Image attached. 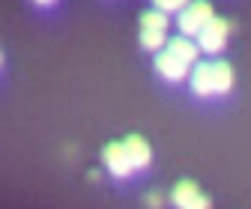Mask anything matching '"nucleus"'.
<instances>
[{
    "label": "nucleus",
    "instance_id": "f257e3e1",
    "mask_svg": "<svg viewBox=\"0 0 251 209\" xmlns=\"http://www.w3.org/2000/svg\"><path fill=\"white\" fill-rule=\"evenodd\" d=\"M215 18L212 12V3H206V0H195V3H188L182 12H179V36L185 39H198V33Z\"/></svg>",
    "mask_w": 251,
    "mask_h": 209
},
{
    "label": "nucleus",
    "instance_id": "f03ea898",
    "mask_svg": "<svg viewBox=\"0 0 251 209\" xmlns=\"http://www.w3.org/2000/svg\"><path fill=\"white\" fill-rule=\"evenodd\" d=\"M227 36H230V21L225 18H212L201 33H198V48L203 54H218L225 45H227Z\"/></svg>",
    "mask_w": 251,
    "mask_h": 209
},
{
    "label": "nucleus",
    "instance_id": "7ed1b4c3",
    "mask_svg": "<svg viewBox=\"0 0 251 209\" xmlns=\"http://www.w3.org/2000/svg\"><path fill=\"white\" fill-rule=\"evenodd\" d=\"M171 200L176 209H209V197L201 194V188L192 183V179H182V183L174 186Z\"/></svg>",
    "mask_w": 251,
    "mask_h": 209
},
{
    "label": "nucleus",
    "instance_id": "20e7f679",
    "mask_svg": "<svg viewBox=\"0 0 251 209\" xmlns=\"http://www.w3.org/2000/svg\"><path fill=\"white\" fill-rule=\"evenodd\" d=\"M102 162H105V167L114 173V176H129L132 170H135V164H132V159H129V153H126V146L123 143H108L105 146V153H102Z\"/></svg>",
    "mask_w": 251,
    "mask_h": 209
},
{
    "label": "nucleus",
    "instance_id": "39448f33",
    "mask_svg": "<svg viewBox=\"0 0 251 209\" xmlns=\"http://www.w3.org/2000/svg\"><path fill=\"white\" fill-rule=\"evenodd\" d=\"M155 72H159L165 81H171V84H179L188 75V66L182 63L179 57H174L171 51H159V54H155Z\"/></svg>",
    "mask_w": 251,
    "mask_h": 209
},
{
    "label": "nucleus",
    "instance_id": "423d86ee",
    "mask_svg": "<svg viewBox=\"0 0 251 209\" xmlns=\"http://www.w3.org/2000/svg\"><path fill=\"white\" fill-rule=\"evenodd\" d=\"M165 51H171L174 57H179L185 66H195V63H198V54H201V48H198L192 39H185V36H174V39L165 45Z\"/></svg>",
    "mask_w": 251,
    "mask_h": 209
},
{
    "label": "nucleus",
    "instance_id": "0eeeda50",
    "mask_svg": "<svg viewBox=\"0 0 251 209\" xmlns=\"http://www.w3.org/2000/svg\"><path fill=\"white\" fill-rule=\"evenodd\" d=\"M123 146H126V153H129V159H132L135 167H147V164H150L152 153H150V143H147L141 135H129V138L123 140Z\"/></svg>",
    "mask_w": 251,
    "mask_h": 209
},
{
    "label": "nucleus",
    "instance_id": "6e6552de",
    "mask_svg": "<svg viewBox=\"0 0 251 209\" xmlns=\"http://www.w3.org/2000/svg\"><path fill=\"white\" fill-rule=\"evenodd\" d=\"M192 90L198 96H212V63H195L192 72Z\"/></svg>",
    "mask_w": 251,
    "mask_h": 209
},
{
    "label": "nucleus",
    "instance_id": "1a4fd4ad",
    "mask_svg": "<svg viewBox=\"0 0 251 209\" xmlns=\"http://www.w3.org/2000/svg\"><path fill=\"white\" fill-rule=\"evenodd\" d=\"M233 87V69L225 60H212V90L215 93H227Z\"/></svg>",
    "mask_w": 251,
    "mask_h": 209
},
{
    "label": "nucleus",
    "instance_id": "9d476101",
    "mask_svg": "<svg viewBox=\"0 0 251 209\" xmlns=\"http://www.w3.org/2000/svg\"><path fill=\"white\" fill-rule=\"evenodd\" d=\"M168 45V33L165 30H144L141 27V48L144 51H162Z\"/></svg>",
    "mask_w": 251,
    "mask_h": 209
},
{
    "label": "nucleus",
    "instance_id": "9b49d317",
    "mask_svg": "<svg viewBox=\"0 0 251 209\" xmlns=\"http://www.w3.org/2000/svg\"><path fill=\"white\" fill-rule=\"evenodd\" d=\"M141 27L144 30H168V15L159 9H147L141 15Z\"/></svg>",
    "mask_w": 251,
    "mask_h": 209
},
{
    "label": "nucleus",
    "instance_id": "f8f14e48",
    "mask_svg": "<svg viewBox=\"0 0 251 209\" xmlns=\"http://www.w3.org/2000/svg\"><path fill=\"white\" fill-rule=\"evenodd\" d=\"M152 9H159V12H165V15H171V12H182L192 0H152Z\"/></svg>",
    "mask_w": 251,
    "mask_h": 209
},
{
    "label": "nucleus",
    "instance_id": "ddd939ff",
    "mask_svg": "<svg viewBox=\"0 0 251 209\" xmlns=\"http://www.w3.org/2000/svg\"><path fill=\"white\" fill-rule=\"evenodd\" d=\"M147 203H150V209H162V203H165V200H162V194H159V191H150V194H147Z\"/></svg>",
    "mask_w": 251,
    "mask_h": 209
},
{
    "label": "nucleus",
    "instance_id": "4468645a",
    "mask_svg": "<svg viewBox=\"0 0 251 209\" xmlns=\"http://www.w3.org/2000/svg\"><path fill=\"white\" fill-rule=\"evenodd\" d=\"M33 3H42L45 6V3H54V0H33Z\"/></svg>",
    "mask_w": 251,
    "mask_h": 209
}]
</instances>
